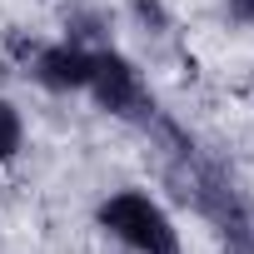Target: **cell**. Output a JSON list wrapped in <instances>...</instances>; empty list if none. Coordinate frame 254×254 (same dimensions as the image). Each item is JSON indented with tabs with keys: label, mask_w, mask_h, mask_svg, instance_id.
Here are the masks:
<instances>
[{
	"label": "cell",
	"mask_w": 254,
	"mask_h": 254,
	"mask_svg": "<svg viewBox=\"0 0 254 254\" xmlns=\"http://www.w3.org/2000/svg\"><path fill=\"white\" fill-rule=\"evenodd\" d=\"M95 224L125 249V254H180V229L170 209L145 190H115L100 199Z\"/></svg>",
	"instance_id": "cell-1"
},
{
	"label": "cell",
	"mask_w": 254,
	"mask_h": 254,
	"mask_svg": "<svg viewBox=\"0 0 254 254\" xmlns=\"http://www.w3.org/2000/svg\"><path fill=\"white\" fill-rule=\"evenodd\" d=\"M85 95H90L105 115H120V120H140V115L150 110V90H145L140 70L125 60L120 50H110V45H105V50H95Z\"/></svg>",
	"instance_id": "cell-2"
},
{
	"label": "cell",
	"mask_w": 254,
	"mask_h": 254,
	"mask_svg": "<svg viewBox=\"0 0 254 254\" xmlns=\"http://www.w3.org/2000/svg\"><path fill=\"white\" fill-rule=\"evenodd\" d=\"M90 60L95 50L80 45V40H55L45 50H35V80L55 95H80L90 85Z\"/></svg>",
	"instance_id": "cell-3"
},
{
	"label": "cell",
	"mask_w": 254,
	"mask_h": 254,
	"mask_svg": "<svg viewBox=\"0 0 254 254\" xmlns=\"http://www.w3.org/2000/svg\"><path fill=\"white\" fill-rule=\"evenodd\" d=\"M20 145H25V120H20L15 100L0 95V165H10L20 155Z\"/></svg>",
	"instance_id": "cell-4"
},
{
	"label": "cell",
	"mask_w": 254,
	"mask_h": 254,
	"mask_svg": "<svg viewBox=\"0 0 254 254\" xmlns=\"http://www.w3.org/2000/svg\"><path fill=\"white\" fill-rule=\"evenodd\" d=\"M224 15L244 30H254V0H224Z\"/></svg>",
	"instance_id": "cell-5"
}]
</instances>
